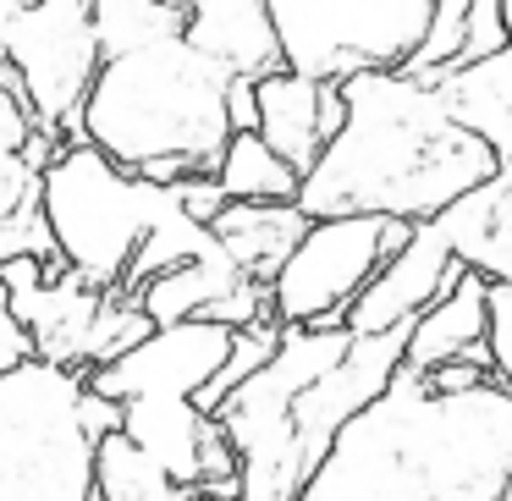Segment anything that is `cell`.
<instances>
[{"label": "cell", "mask_w": 512, "mask_h": 501, "mask_svg": "<svg viewBox=\"0 0 512 501\" xmlns=\"http://www.w3.org/2000/svg\"><path fill=\"white\" fill-rule=\"evenodd\" d=\"M512 397L501 386L430 391L397 369L364 413L336 430L298 501H507Z\"/></svg>", "instance_id": "6da1fadb"}, {"label": "cell", "mask_w": 512, "mask_h": 501, "mask_svg": "<svg viewBox=\"0 0 512 501\" xmlns=\"http://www.w3.org/2000/svg\"><path fill=\"white\" fill-rule=\"evenodd\" d=\"M342 89V127L298 177V210L309 221L386 215L435 221L452 199L496 171V155L457 127L430 78L413 72H358Z\"/></svg>", "instance_id": "7a4b0ae2"}, {"label": "cell", "mask_w": 512, "mask_h": 501, "mask_svg": "<svg viewBox=\"0 0 512 501\" xmlns=\"http://www.w3.org/2000/svg\"><path fill=\"white\" fill-rule=\"evenodd\" d=\"M402 347L408 325L386 336H347L342 325L325 331L281 325L270 364L210 413L237 457L232 501H298L320 457L331 452L336 430L364 413L402 369Z\"/></svg>", "instance_id": "3957f363"}, {"label": "cell", "mask_w": 512, "mask_h": 501, "mask_svg": "<svg viewBox=\"0 0 512 501\" xmlns=\"http://www.w3.org/2000/svg\"><path fill=\"white\" fill-rule=\"evenodd\" d=\"M226 78L188 39L105 61L78 116V138L100 149L116 171L171 188L182 177H215L232 122H226Z\"/></svg>", "instance_id": "277c9868"}, {"label": "cell", "mask_w": 512, "mask_h": 501, "mask_svg": "<svg viewBox=\"0 0 512 501\" xmlns=\"http://www.w3.org/2000/svg\"><path fill=\"white\" fill-rule=\"evenodd\" d=\"M171 210V188L116 171L83 138L61 144L39 171V215H45L56 265L100 292H122L138 248Z\"/></svg>", "instance_id": "5b68a950"}, {"label": "cell", "mask_w": 512, "mask_h": 501, "mask_svg": "<svg viewBox=\"0 0 512 501\" xmlns=\"http://www.w3.org/2000/svg\"><path fill=\"white\" fill-rule=\"evenodd\" d=\"M89 375L17 364L0 375V501H89L94 435L83 424Z\"/></svg>", "instance_id": "8992f818"}, {"label": "cell", "mask_w": 512, "mask_h": 501, "mask_svg": "<svg viewBox=\"0 0 512 501\" xmlns=\"http://www.w3.org/2000/svg\"><path fill=\"white\" fill-rule=\"evenodd\" d=\"M435 0H265L281 67L309 83L402 72L424 45Z\"/></svg>", "instance_id": "52a82bcc"}, {"label": "cell", "mask_w": 512, "mask_h": 501, "mask_svg": "<svg viewBox=\"0 0 512 501\" xmlns=\"http://www.w3.org/2000/svg\"><path fill=\"white\" fill-rule=\"evenodd\" d=\"M0 287L12 303V320L28 336V353L39 364L72 369V375H94V369L116 364L127 347H138L155 331L127 292L89 287L56 259H12L0 270Z\"/></svg>", "instance_id": "ba28073f"}, {"label": "cell", "mask_w": 512, "mask_h": 501, "mask_svg": "<svg viewBox=\"0 0 512 501\" xmlns=\"http://www.w3.org/2000/svg\"><path fill=\"white\" fill-rule=\"evenodd\" d=\"M408 243V221L386 215H336V221H309L287 265L270 281V320L287 331H325L342 325L353 298L369 287L380 265Z\"/></svg>", "instance_id": "9c48e42d"}, {"label": "cell", "mask_w": 512, "mask_h": 501, "mask_svg": "<svg viewBox=\"0 0 512 501\" xmlns=\"http://www.w3.org/2000/svg\"><path fill=\"white\" fill-rule=\"evenodd\" d=\"M0 50H6L12 83L34 111L39 133L72 144L83 100L105 67L100 39H94V12L78 0H34L0 28Z\"/></svg>", "instance_id": "30bf717a"}, {"label": "cell", "mask_w": 512, "mask_h": 501, "mask_svg": "<svg viewBox=\"0 0 512 501\" xmlns=\"http://www.w3.org/2000/svg\"><path fill=\"white\" fill-rule=\"evenodd\" d=\"M116 435L138 446L177 490H204L215 501L237 496V457L226 446L221 424L199 413L188 397H133L122 402Z\"/></svg>", "instance_id": "8fae6325"}, {"label": "cell", "mask_w": 512, "mask_h": 501, "mask_svg": "<svg viewBox=\"0 0 512 501\" xmlns=\"http://www.w3.org/2000/svg\"><path fill=\"white\" fill-rule=\"evenodd\" d=\"M232 336L221 325L182 320V325H155L138 347H127L116 364L94 369L89 391L105 402H133V397H199L215 380V369L232 353Z\"/></svg>", "instance_id": "7c38bea8"}, {"label": "cell", "mask_w": 512, "mask_h": 501, "mask_svg": "<svg viewBox=\"0 0 512 501\" xmlns=\"http://www.w3.org/2000/svg\"><path fill=\"white\" fill-rule=\"evenodd\" d=\"M457 276H463V265H457L452 248L441 243L435 221L408 226V243L369 276V287L358 292L353 309L342 314V331L347 336L402 331V325H413L435 298H446V292L457 287Z\"/></svg>", "instance_id": "4fadbf2b"}, {"label": "cell", "mask_w": 512, "mask_h": 501, "mask_svg": "<svg viewBox=\"0 0 512 501\" xmlns=\"http://www.w3.org/2000/svg\"><path fill=\"white\" fill-rule=\"evenodd\" d=\"M56 149L61 144L39 133L17 83H0V270L12 259H56L39 215V171Z\"/></svg>", "instance_id": "5bb4252c"}, {"label": "cell", "mask_w": 512, "mask_h": 501, "mask_svg": "<svg viewBox=\"0 0 512 501\" xmlns=\"http://www.w3.org/2000/svg\"><path fill=\"white\" fill-rule=\"evenodd\" d=\"M127 298L144 309L149 325H182V320H204L221 331H248V325L270 320V292L259 281H248L221 248H210L204 259L166 270V276L144 281Z\"/></svg>", "instance_id": "9a60e30c"}, {"label": "cell", "mask_w": 512, "mask_h": 501, "mask_svg": "<svg viewBox=\"0 0 512 501\" xmlns=\"http://www.w3.org/2000/svg\"><path fill=\"white\" fill-rule=\"evenodd\" d=\"M342 89L336 83H309L298 72H270L254 83V133L287 171H309L320 149L342 127Z\"/></svg>", "instance_id": "2e32d148"}, {"label": "cell", "mask_w": 512, "mask_h": 501, "mask_svg": "<svg viewBox=\"0 0 512 501\" xmlns=\"http://www.w3.org/2000/svg\"><path fill=\"white\" fill-rule=\"evenodd\" d=\"M182 39L232 83H259L281 72V45L265 0H182Z\"/></svg>", "instance_id": "e0dca14e"}, {"label": "cell", "mask_w": 512, "mask_h": 501, "mask_svg": "<svg viewBox=\"0 0 512 501\" xmlns=\"http://www.w3.org/2000/svg\"><path fill=\"white\" fill-rule=\"evenodd\" d=\"M435 232L452 259L479 281H512V166H496L485 182L435 215Z\"/></svg>", "instance_id": "ac0fdd59"}, {"label": "cell", "mask_w": 512, "mask_h": 501, "mask_svg": "<svg viewBox=\"0 0 512 501\" xmlns=\"http://www.w3.org/2000/svg\"><path fill=\"white\" fill-rule=\"evenodd\" d=\"M430 83L446 100V111L457 116V127L474 133L496 155V166H512V50L479 56L452 72H435Z\"/></svg>", "instance_id": "d6986e66"}, {"label": "cell", "mask_w": 512, "mask_h": 501, "mask_svg": "<svg viewBox=\"0 0 512 501\" xmlns=\"http://www.w3.org/2000/svg\"><path fill=\"white\" fill-rule=\"evenodd\" d=\"M485 292L490 281L457 276L446 298H435L419 320L408 325V347H402V369L430 375V369L452 364V358H490L485 353Z\"/></svg>", "instance_id": "ffe728a7"}, {"label": "cell", "mask_w": 512, "mask_h": 501, "mask_svg": "<svg viewBox=\"0 0 512 501\" xmlns=\"http://www.w3.org/2000/svg\"><path fill=\"white\" fill-rule=\"evenodd\" d=\"M303 232H309V215L298 204H221V215L210 221L215 248L259 287L276 281Z\"/></svg>", "instance_id": "44dd1931"}, {"label": "cell", "mask_w": 512, "mask_h": 501, "mask_svg": "<svg viewBox=\"0 0 512 501\" xmlns=\"http://www.w3.org/2000/svg\"><path fill=\"white\" fill-rule=\"evenodd\" d=\"M215 188L226 193V204H292L298 199V171H287L259 133H232L215 160Z\"/></svg>", "instance_id": "7402d4cb"}, {"label": "cell", "mask_w": 512, "mask_h": 501, "mask_svg": "<svg viewBox=\"0 0 512 501\" xmlns=\"http://www.w3.org/2000/svg\"><path fill=\"white\" fill-rule=\"evenodd\" d=\"M182 12L177 0H111L94 12V39H100V61H122L138 50H155L166 39H182Z\"/></svg>", "instance_id": "603a6c76"}, {"label": "cell", "mask_w": 512, "mask_h": 501, "mask_svg": "<svg viewBox=\"0 0 512 501\" xmlns=\"http://www.w3.org/2000/svg\"><path fill=\"white\" fill-rule=\"evenodd\" d=\"M177 490L127 435H105L94 446V501H182Z\"/></svg>", "instance_id": "cb8c5ba5"}, {"label": "cell", "mask_w": 512, "mask_h": 501, "mask_svg": "<svg viewBox=\"0 0 512 501\" xmlns=\"http://www.w3.org/2000/svg\"><path fill=\"white\" fill-rule=\"evenodd\" d=\"M276 342H281V325L276 320H265V325H248V331H237L232 336V353H226V364L215 369V380L193 397V408L199 413H215L226 397H232L237 386H243L248 375H259V369L270 364V353H276Z\"/></svg>", "instance_id": "d4e9b609"}, {"label": "cell", "mask_w": 512, "mask_h": 501, "mask_svg": "<svg viewBox=\"0 0 512 501\" xmlns=\"http://www.w3.org/2000/svg\"><path fill=\"white\" fill-rule=\"evenodd\" d=\"M485 353L496 369V386L512 397V281H496L485 292Z\"/></svg>", "instance_id": "484cf974"}, {"label": "cell", "mask_w": 512, "mask_h": 501, "mask_svg": "<svg viewBox=\"0 0 512 501\" xmlns=\"http://www.w3.org/2000/svg\"><path fill=\"white\" fill-rule=\"evenodd\" d=\"M171 199H177V210L188 215V221L210 226L215 215H221L226 193L215 188V177H182V182H171Z\"/></svg>", "instance_id": "4316f807"}, {"label": "cell", "mask_w": 512, "mask_h": 501, "mask_svg": "<svg viewBox=\"0 0 512 501\" xmlns=\"http://www.w3.org/2000/svg\"><path fill=\"white\" fill-rule=\"evenodd\" d=\"M28 336H23V325L12 320V303H6V287H0V375H12L17 364H28Z\"/></svg>", "instance_id": "83f0119b"}, {"label": "cell", "mask_w": 512, "mask_h": 501, "mask_svg": "<svg viewBox=\"0 0 512 501\" xmlns=\"http://www.w3.org/2000/svg\"><path fill=\"white\" fill-rule=\"evenodd\" d=\"M226 122H232V133H254V83L226 89Z\"/></svg>", "instance_id": "f1b7e54d"}, {"label": "cell", "mask_w": 512, "mask_h": 501, "mask_svg": "<svg viewBox=\"0 0 512 501\" xmlns=\"http://www.w3.org/2000/svg\"><path fill=\"white\" fill-rule=\"evenodd\" d=\"M23 6H34V0H0V28L12 23V17H17V12H23Z\"/></svg>", "instance_id": "f546056e"}, {"label": "cell", "mask_w": 512, "mask_h": 501, "mask_svg": "<svg viewBox=\"0 0 512 501\" xmlns=\"http://www.w3.org/2000/svg\"><path fill=\"white\" fill-rule=\"evenodd\" d=\"M501 34H507V50H512V0H501Z\"/></svg>", "instance_id": "4dcf8cb0"}, {"label": "cell", "mask_w": 512, "mask_h": 501, "mask_svg": "<svg viewBox=\"0 0 512 501\" xmlns=\"http://www.w3.org/2000/svg\"><path fill=\"white\" fill-rule=\"evenodd\" d=\"M0 83H12V67H6V50H0Z\"/></svg>", "instance_id": "1f68e13d"}, {"label": "cell", "mask_w": 512, "mask_h": 501, "mask_svg": "<svg viewBox=\"0 0 512 501\" xmlns=\"http://www.w3.org/2000/svg\"><path fill=\"white\" fill-rule=\"evenodd\" d=\"M78 6H89V12H100V6H111V0H78Z\"/></svg>", "instance_id": "d6a6232c"}, {"label": "cell", "mask_w": 512, "mask_h": 501, "mask_svg": "<svg viewBox=\"0 0 512 501\" xmlns=\"http://www.w3.org/2000/svg\"><path fill=\"white\" fill-rule=\"evenodd\" d=\"M182 501H215V496H204V490H188V496H182Z\"/></svg>", "instance_id": "836d02e7"}, {"label": "cell", "mask_w": 512, "mask_h": 501, "mask_svg": "<svg viewBox=\"0 0 512 501\" xmlns=\"http://www.w3.org/2000/svg\"><path fill=\"white\" fill-rule=\"evenodd\" d=\"M177 6H182V0H177Z\"/></svg>", "instance_id": "e575fe53"}]
</instances>
